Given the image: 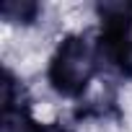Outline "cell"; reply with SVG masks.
<instances>
[{
  "mask_svg": "<svg viewBox=\"0 0 132 132\" xmlns=\"http://www.w3.org/2000/svg\"><path fill=\"white\" fill-rule=\"evenodd\" d=\"M96 73V52L83 36H70L49 68V80L62 93H80Z\"/></svg>",
  "mask_w": 132,
  "mask_h": 132,
  "instance_id": "obj_1",
  "label": "cell"
},
{
  "mask_svg": "<svg viewBox=\"0 0 132 132\" xmlns=\"http://www.w3.org/2000/svg\"><path fill=\"white\" fill-rule=\"evenodd\" d=\"M0 132H31V124H29V119L23 117L21 109L8 106V109L3 111V124H0Z\"/></svg>",
  "mask_w": 132,
  "mask_h": 132,
  "instance_id": "obj_2",
  "label": "cell"
},
{
  "mask_svg": "<svg viewBox=\"0 0 132 132\" xmlns=\"http://www.w3.org/2000/svg\"><path fill=\"white\" fill-rule=\"evenodd\" d=\"M36 132H70V129H65V127H54V124H49V127H42V129H36Z\"/></svg>",
  "mask_w": 132,
  "mask_h": 132,
  "instance_id": "obj_3",
  "label": "cell"
}]
</instances>
